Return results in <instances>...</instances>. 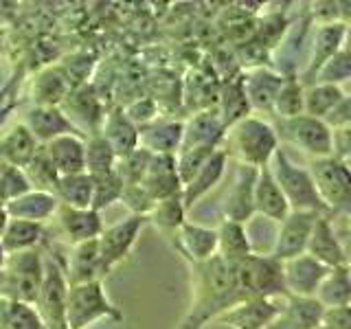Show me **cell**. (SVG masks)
I'll use <instances>...</instances> for the list:
<instances>
[{"mask_svg": "<svg viewBox=\"0 0 351 329\" xmlns=\"http://www.w3.org/2000/svg\"><path fill=\"white\" fill-rule=\"evenodd\" d=\"M191 266V305L184 314L178 329H202L211 321H217L226 310L237 305L241 292L237 288L235 263L213 257L204 263H189Z\"/></svg>", "mask_w": 351, "mask_h": 329, "instance_id": "cell-1", "label": "cell"}, {"mask_svg": "<svg viewBox=\"0 0 351 329\" xmlns=\"http://www.w3.org/2000/svg\"><path fill=\"white\" fill-rule=\"evenodd\" d=\"M279 143L277 130L270 121L248 114L226 130L222 149L228 154V158H235L237 164L261 169L272 162L274 154L281 147Z\"/></svg>", "mask_w": 351, "mask_h": 329, "instance_id": "cell-2", "label": "cell"}, {"mask_svg": "<svg viewBox=\"0 0 351 329\" xmlns=\"http://www.w3.org/2000/svg\"><path fill=\"white\" fill-rule=\"evenodd\" d=\"M235 274L241 299H288L283 281V261L274 259L270 252H252L246 259L237 261Z\"/></svg>", "mask_w": 351, "mask_h": 329, "instance_id": "cell-3", "label": "cell"}, {"mask_svg": "<svg viewBox=\"0 0 351 329\" xmlns=\"http://www.w3.org/2000/svg\"><path fill=\"white\" fill-rule=\"evenodd\" d=\"M270 171L274 175V180L279 182L285 200L290 204V211L329 215L323 200H321V195L316 191V184H314L310 169L303 167V164H296L283 147H279L277 154H274V158L270 162Z\"/></svg>", "mask_w": 351, "mask_h": 329, "instance_id": "cell-4", "label": "cell"}, {"mask_svg": "<svg viewBox=\"0 0 351 329\" xmlns=\"http://www.w3.org/2000/svg\"><path fill=\"white\" fill-rule=\"evenodd\" d=\"M44 279V257L42 252L27 250L7 255L0 268V299L36 303Z\"/></svg>", "mask_w": 351, "mask_h": 329, "instance_id": "cell-5", "label": "cell"}, {"mask_svg": "<svg viewBox=\"0 0 351 329\" xmlns=\"http://www.w3.org/2000/svg\"><path fill=\"white\" fill-rule=\"evenodd\" d=\"M310 169L316 191L327 208V213L347 215L351 219V167L349 162L336 156L314 158L307 164Z\"/></svg>", "mask_w": 351, "mask_h": 329, "instance_id": "cell-6", "label": "cell"}, {"mask_svg": "<svg viewBox=\"0 0 351 329\" xmlns=\"http://www.w3.org/2000/svg\"><path fill=\"white\" fill-rule=\"evenodd\" d=\"M101 318H114V321L123 318V314L110 303L104 290V281L69 285V294H66V327L88 329Z\"/></svg>", "mask_w": 351, "mask_h": 329, "instance_id": "cell-7", "label": "cell"}, {"mask_svg": "<svg viewBox=\"0 0 351 329\" xmlns=\"http://www.w3.org/2000/svg\"><path fill=\"white\" fill-rule=\"evenodd\" d=\"M279 141H285L294 149H301L312 160L334 154V130L323 119L299 114L294 119H274Z\"/></svg>", "mask_w": 351, "mask_h": 329, "instance_id": "cell-8", "label": "cell"}, {"mask_svg": "<svg viewBox=\"0 0 351 329\" xmlns=\"http://www.w3.org/2000/svg\"><path fill=\"white\" fill-rule=\"evenodd\" d=\"M66 294H69V281H66L62 261L58 257H47L42 288L33 303L47 329H69L66 327Z\"/></svg>", "mask_w": 351, "mask_h": 329, "instance_id": "cell-9", "label": "cell"}, {"mask_svg": "<svg viewBox=\"0 0 351 329\" xmlns=\"http://www.w3.org/2000/svg\"><path fill=\"white\" fill-rule=\"evenodd\" d=\"M145 222H147V217L130 213L128 217L121 219V222L101 230V235L97 237V246H99V255H101L106 277L112 272L114 266H119V263L130 255V250L136 244V237L141 235Z\"/></svg>", "mask_w": 351, "mask_h": 329, "instance_id": "cell-10", "label": "cell"}, {"mask_svg": "<svg viewBox=\"0 0 351 329\" xmlns=\"http://www.w3.org/2000/svg\"><path fill=\"white\" fill-rule=\"evenodd\" d=\"M316 219H318V213L292 211L279 224L277 233H274L270 255L279 261H288V259H294L299 255H305L307 241H310Z\"/></svg>", "mask_w": 351, "mask_h": 329, "instance_id": "cell-11", "label": "cell"}, {"mask_svg": "<svg viewBox=\"0 0 351 329\" xmlns=\"http://www.w3.org/2000/svg\"><path fill=\"white\" fill-rule=\"evenodd\" d=\"M347 27L334 22V25H316L310 42V58L305 62L303 73H299L303 86H310L316 82L318 73L323 71V66L345 49Z\"/></svg>", "mask_w": 351, "mask_h": 329, "instance_id": "cell-12", "label": "cell"}, {"mask_svg": "<svg viewBox=\"0 0 351 329\" xmlns=\"http://www.w3.org/2000/svg\"><path fill=\"white\" fill-rule=\"evenodd\" d=\"M329 270L332 268L323 266L321 261H316L314 257L307 255V252L294 259L283 261V281H285L288 296L314 299Z\"/></svg>", "mask_w": 351, "mask_h": 329, "instance_id": "cell-13", "label": "cell"}, {"mask_svg": "<svg viewBox=\"0 0 351 329\" xmlns=\"http://www.w3.org/2000/svg\"><path fill=\"white\" fill-rule=\"evenodd\" d=\"M257 171L246 167V164H237L235 180L230 184V189L224 197L222 215L224 219H233L239 224H248L255 217V182Z\"/></svg>", "mask_w": 351, "mask_h": 329, "instance_id": "cell-14", "label": "cell"}, {"mask_svg": "<svg viewBox=\"0 0 351 329\" xmlns=\"http://www.w3.org/2000/svg\"><path fill=\"white\" fill-rule=\"evenodd\" d=\"M53 219H55V226H58V233L62 235V239L69 241L71 246L97 239L104 230L101 213L93 211V208H73V206L60 204Z\"/></svg>", "mask_w": 351, "mask_h": 329, "instance_id": "cell-15", "label": "cell"}, {"mask_svg": "<svg viewBox=\"0 0 351 329\" xmlns=\"http://www.w3.org/2000/svg\"><path fill=\"white\" fill-rule=\"evenodd\" d=\"M22 123L33 134L40 145H47L53 138L64 136V134H80L77 127L64 114L60 106H36L27 108V112L22 114ZM84 136V134H80Z\"/></svg>", "mask_w": 351, "mask_h": 329, "instance_id": "cell-16", "label": "cell"}, {"mask_svg": "<svg viewBox=\"0 0 351 329\" xmlns=\"http://www.w3.org/2000/svg\"><path fill=\"white\" fill-rule=\"evenodd\" d=\"M141 186L147 191L154 202L182 193V182L178 169H176V156H171V154H152Z\"/></svg>", "mask_w": 351, "mask_h": 329, "instance_id": "cell-17", "label": "cell"}, {"mask_svg": "<svg viewBox=\"0 0 351 329\" xmlns=\"http://www.w3.org/2000/svg\"><path fill=\"white\" fill-rule=\"evenodd\" d=\"M173 244L189 263H204L217 257V230L186 219L173 233Z\"/></svg>", "mask_w": 351, "mask_h": 329, "instance_id": "cell-18", "label": "cell"}, {"mask_svg": "<svg viewBox=\"0 0 351 329\" xmlns=\"http://www.w3.org/2000/svg\"><path fill=\"white\" fill-rule=\"evenodd\" d=\"M283 301L274 299H244L217 318L219 325L230 329H266L279 314Z\"/></svg>", "mask_w": 351, "mask_h": 329, "instance_id": "cell-19", "label": "cell"}, {"mask_svg": "<svg viewBox=\"0 0 351 329\" xmlns=\"http://www.w3.org/2000/svg\"><path fill=\"white\" fill-rule=\"evenodd\" d=\"M332 219L334 217H329V215H318L305 252L310 257H314L316 261H321L327 268L349 266L343 241H340V235H338Z\"/></svg>", "mask_w": 351, "mask_h": 329, "instance_id": "cell-20", "label": "cell"}, {"mask_svg": "<svg viewBox=\"0 0 351 329\" xmlns=\"http://www.w3.org/2000/svg\"><path fill=\"white\" fill-rule=\"evenodd\" d=\"M62 266H64V274H66L69 285L88 283V281H104V277H106L97 239L71 246L69 257H66Z\"/></svg>", "mask_w": 351, "mask_h": 329, "instance_id": "cell-21", "label": "cell"}, {"mask_svg": "<svg viewBox=\"0 0 351 329\" xmlns=\"http://www.w3.org/2000/svg\"><path fill=\"white\" fill-rule=\"evenodd\" d=\"M323 316L325 310L316 299L288 296L266 329H318L323 325Z\"/></svg>", "mask_w": 351, "mask_h": 329, "instance_id": "cell-22", "label": "cell"}, {"mask_svg": "<svg viewBox=\"0 0 351 329\" xmlns=\"http://www.w3.org/2000/svg\"><path fill=\"white\" fill-rule=\"evenodd\" d=\"M290 204L285 200L279 182L274 180V175L268 167H261L257 171V182H255V215L268 219V222L281 224L288 217Z\"/></svg>", "mask_w": 351, "mask_h": 329, "instance_id": "cell-23", "label": "cell"}, {"mask_svg": "<svg viewBox=\"0 0 351 329\" xmlns=\"http://www.w3.org/2000/svg\"><path fill=\"white\" fill-rule=\"evenodd\" d=\"M99 134L110 143L117 158L138 149L141 145V130L132 123V119L125 114L123 108H112L110 112L104 114L101 125H99Z\"/></svg>", "mask_w": 351, "mask_h": 329, "instance_id": "cell-24", "label": "cell"}, {"mask_svg": "<svg viewBox=\"0 0 351 329\" xmlns=\"http://www.w3.org/2000/svg\"><path fill=\"white\" fill-rule=\"evenodd\" d=\"M241 77H244V90H246V99L250 103V110L272 114L274 99H277L279 88L283 84V75L279 71L257 66V69L248 71Z\"/></svg>", "mask_w": 351, "mask_h": 329, "instance_id": "cell-25", "label": "cell"}, {"mask_svg": "<svg viewBox=\"0 0 351 329\" xmlns=\"http://www.w3.org/2000/svg\"><path fill=\"white\" fill-rule=\"evenodd\" d=\"M226 162H228V154L222 147L215 149L213 156L202 164V169L182 186V202H184L186 213H189L206 193H211L219 184V180L224 178Z\"/></svg>", "mask_w": 351, "mask_h": 329, "instance_id": "cell-26", "label": "cell"}, {"mask_svg": "<svg viewBox=\"0 0 351 329\" xmlns=\"http://www.w3.org/2000/svg\"><path fill=\"white\" fill-rule=\"evenodd\" d=\"M44 151L58 175H75L86 173V151H84V136L80 134H64L53 138L44 145Z\"/></svg>", "mask_w": 351, "mask_h": 329, "instance_id": "cell-27", "label": "cell"}, {"mask_svg": "<svg viewBox=\"0 0 351 329\" xmlns=\"http://www.w3.org/2000/svg\"><path fill=\"white\" fill-rule=\"evenodd\" d=\"M224 134H226V125L222 123V119H219V114L215 112V110H202V112H195L184 123L180 149H184V147H200V145L222 147Z\"/></svg>", "mask_w": 351, "mask_h": 329, "instance_id": "cell-28", "label": "cell"}, {"mask_svg": "<svg viewBox=\"0 0 351 329\" xmlns=\"http://www.w3.org/2000/svg\"><path fill=\"white\" fill-rule=\"evenodd\" d=\"M58 206H60V202L53 193L31 189L25 195H20V197H16V200L7 202L5 213L11 219H27V222L47 224L49 219H53Z\"/></svg>", "mask_w": 351, "mask_h": 329, "instance_id": "cell-29", "label": "cell"}, {"mask_svg": "<svg viewBox=\"0 0 351 329\" xmlns=\"http://www.w3.org/2000/svg\"><path fill=\"white\" fill-rule=\"evenodd\" d=\"M182 121H152L141 127V145L149 154H171L176 156L182 145Z\"/></svg>", "mask_w": 351, "mask_h": 329, "instance_id": "cell-30", "label": "cell"}, {"mask_svg": "<svg viewBox=\"0 0 351 329\" xmlns=\"http://www.w3.org/2000/svg\"><path fill=\"white\" fill-rule=\"evenodd\" d=\"M38 149H40V143L33 138V134L22 121L14 123L3 136H0V160L14 164V167L25 169L29 160L36 156Z\"/></svg>", "mask_w": 351, "mask_h": 329, "instance_id": "cell-31", "label": "cell"}, {"mask_svg": "<svg viewBox=\"0 0 351 329\" xmlns=\"http://www.w3.org/2000/svg\"><path fill=\"white\" fill-rule=\"evenodd\" d=\"M44 235H47V224L7 217L3 230H0V244L7 255H16V252L36 250L42 244Z\"/></svg>", "mask_w": 351, "mask_h": 329, "instance_id": "cell-32", "label": "cell"}, {"mask_svg": "<svg viewBox=\"0 0 351 329\" xmlns=\"http://www.w3.org/2000/svg\"><path fill=\"white\" fill-rule=\"evenodd\" d=\"M217 230V257L237 263L252 255V244H250V233L246 224L233 222V219H222Z\"/></svg>", "mask_w": 351, "mask_h": 329, "instance_id": "cell-33", "label": "cell"}, {"mask_svg": "<svg viewBox=\"0 0 351 329\" xmlns=\"http://www.w3.org/2000/svg\"><path fill=\"white\" fill-rule=\"evenodd\" d=\"M314 299L321 303L323 310L351 305V266H338L329 270Z\"/></svg>", "mask_w": 351, "mask_h": 329, "instance_id": "cell-34", "label": "cell"}, {"mask_svg": "<svg viewBox=\"0 0 351 329\" xmlns=\"http://www.w3.org/2000/svg\"><path fill=\"white\" fill-rule=\"evenodd\" d=\"M217 114L222 119V123L226 125V130L250 114V103H248L246 90H244V77H235V80L224 84L222 93H219Z\"/></svg>", "mask_w": 351, "mask_h": 329, "instance_id": "cell-35", "label": "cell"}, {"mask_svg": "<svg viewBox=\"0 0 351 329\" xmlns=\"http://www.w3.org/2000/svg\"><path fill=\"white\" fill-rule=\"evenodd\" d=\"M53 195L60 204L73 208H90L93 204V175L90 173H75L62 175L58 180Z\"/></svg>", "mask_w": 351, "mask_h": 329, "instance_id": "cell-36", "label": "cell"}, {"mask_svg": "<svg viewBox=\"0 0 351 329\" xmlns=\"http://www.w3.org/2000/svg\"><path fill=\"white\" fill-rule=\"evenodd\" d=\"M69 95V80L60 69H44L33 80V101L36 106H62Z\"/></svg>", "mask_w": 351, "mask_h": 329, "instance_id": "cell-37", "label": "cell"}, {"mask_svg": "<svg viewBox=\"0 0 351 329\" xmlns=\"http://www.w3.org/2000/svg\"><path fill=\"white\" fill-rule=\"evenodd\" d=\"M305 106V86L301 82L299 73L283 75V84L279 88V95L274 99L272 117L274 119H294L303 114Z\"/></svg>", "mask_w": 351, "mask_h": 329, "instance_id": "cell-38", "label": "cell"}, {"mask_svg": "<svg viewBox=\"0 0 351 329\" xmlns=\"http://www.w3.org/2000/svg\"><path fill=\"white\" fill-rule=\"evenodd\" d=\"M345 97L343 86H334V84H323V82H314L310 86H305V106H303V114H310L314 119H327L329 112L340 103V99Z\"/></svg>", "mask_w": 351, "mask_h": 329, "instance_id": "cell-39", "label": "cell"}, {"mask_svg": "<svg viewBox=\"0 0 351 329\" xmlns=\"http://www.w3.org/2000/svg\"><path fill=\"white\" fill-rule=\"evenodd\" d=\"M0 329H47L36 305L0 299Z\"/></svg>", "mask_w": 351, "mask_h": 329, "instance_id": "cell-40", "label": "cell"}, {"mask_svg": "<svg viewBox=\"0 0 351 329\" xmlns=\"http://www.w3.org/2000/svg\"><path fill=\"white\" fill-rule=\"evenodd\" d=\"M84 151H86V173L101 175L117 169V154L99 132L97 134L84 136Z\"/></svg>", "mask_w": 351, "mask_h": 329, "instance_id": "cell-41", "label": "cell"}, {"mask_svg": "<svg viewBox=\"0 0 351 329\" xmlns=\"http://www.w3.org/2000/svg\"><path fill=\"white\" fill-rule=\"evenodd\" d=\"M186 208L182 202V193L171 195L167 200H160L154 204L152 213L147 215L149 222L156 226L158 230H165V233H176L184 222H186Z\"/></svg>", "mask_w": 351, "mask_h": 329, "instance_id": "cell-42", "label": "cell"}, {"mask_svg": "<svg viewBox=\"0 0 351 329\" xmlns=\"http://www.w3.org/2000/svg\"><path fill=\"white\" fill-rule=\"evenodd\" d=\"M22 171H25V175H27L31 189H36V191L53 193L55 186H58V180H60L58 171H55V167H53L49 156H47V151H44V145H40V149L36 151V156L29 160V164Z\"/></svg>", "mask_w": 351, "mask_h": 329, "instance_id": "cell-43", "label": "cell"}, {"mask_svg": "<svg viewBox=\"0 0 351 329\" xmlns=\"http://www.w3.org/2000/svg\"><path fill=\"white\" fill-rule=\"evenodd\" d=\"M123 189H125V184L117 171L93 175V204H90V208L97 213L106 211L108 206H112L117 200H121Z\"/></svg>", "mask_w": 351, "mask_h": 329, "instance_id": "cell-44", "label": "cell"}, {"mask_svg": "<svg viewBox=\"0 0 351 329\" xmlns=\"http://www.w3.org/2000/svg\"><path fill=\"white\" fill-rule=\"evenodd\" d=\"M27 191H31V184L27 180L25 171L5 160H0V204L5 206L7 202L25 195Z\"/></svg>", "mask_w": 351, "mask_h": 329, "instance_id": "cell-45", "label": "cell"}, {"mask_svg": "<svg viewBox=\"0 0 351 329\" xmlns=\"http://www.w3.org/2000/svg\"><path fill=\"white\" fill-rule=\"evenodd\" d=\"M149 158H152V154L147 149H134V151H130L125 154V156H121L117 158V173L121 175V180H123V184H141L143 180V175H145L147 171V164H149Z\"/></svg>", "mask_w": 351, "mask_h": 329, "instance_id": "cell-46", "label": "cell"}, {"mask_svg": "<svg viewBox=\"0 0 351 329\" xmlns=\"http://www.w3.org/2000/svg\"><path fill=\"white\" fill-rule=\"evenodd\" d=\"M349 80H351V53L347 49H343L338 55H334V58L323 66V71L316 77V82L334 84V86H340Z\"/></svg>", "mask_w": 351, "mask_h": 329, "instance_id": "cell-47", "label": "cell"}, {"mask_svg": "<svg viewBox=\"0 0 351 329\" xmlns=\"http://www.w3.org/2000/svg\"><path fill=\"white\" fill-rule=\"evenodd\" d=\"M121 202L130 208L132 215H143V217H147L154 204H156L141 184H128L123 189V195H121Z\"/></svg>", "mask_w": 351, "mask_h": 329, "instance_id": "cell-48", "label": "cell"}, {"mask_svg": "<svg viewBox=\"0 0 351 329\" xmlns=\"http://www.w3.org/2000/svg\"><path fill=\"white\" fill-rule=\"evenodd\" d=\"M325 123L332 130H340V127L351 125V95L345 93V97L340 99V103L325 119Z\"/></svg>", "mask_w": 351, "mask_h": 329, "instance_id": "cell-49", "label": "cell"}, {"mask_svg": "<svg viewBox=\"0 0 351 329\" xmlns=\"http://www.w3.org/2000/svg\"><path fill=\"white\" fill-rule=\"evenodd\" d=\"M323 325L329 329H351V305L336 307V310H325Z\"/></svg>", "mask_w": 351, "mask_h": 329, "instance_id": "cell-50", "label": "cell"}, {"mask_svg": "<svg viewBox=\"0 0 351 329\" xmlns=\"http://www.w3.org/2000/svg\"><path fill=\"white\" fill-rule=\"evenodd\" d=\"M332 156L349 160L351 158V125L334 130V154Z\"/></svg>", "mask_w": 351, "mask_h": 329, "instance_id": "cell-51", "label": "cell"}, {"mask_svg": "<svg viewBox=\"0 0 351 329\" xmlns=\"http://www.w3.org/2000/svg\"><path fill=\"white\" fill-rule=\"evenodd\" d=\"M336 3H338V22L349 29L351 27V0H336Z\"/></svg>", "mask_w": 351, "mask_h": 329, "instance_id": "cell-52", "label": "cell"}, {"mask_svg": "<svg viewBox=\"0 0 351 329\" xmlns=\"http://www.w3.org/2000/svg\"><path fill=\"white\" fill-rule=\"evenodd\" d=\"M340 241H343V248H345V255H347V263L351 266V228L347 230H340Z\"/></svg>", "mask_w": 351, "mask_h": 329, "instance_id": "cell-53", "label": "cell"}, {"mask_svg": "<svg viewBox=\"0 0 351 329\" xmlns=\"http://www.w3.org/2000/svg\"><path fill=\"white\" fill-rule=\"evenodd\" d=\"M345 49L351 53V27L347 29V38H345Z\"/></svg>", "mask_w": 351, "mask_h": 329, "instance_id": "cell-54", "label": "cell"}, {"mask_svg": "<svg viewBox=\"0 0 351 329\" xmlns=\"http://www.w3.org/2000/svg\"><path fill=\"white\" fill-rule=\"evenodd\" d=\"M5 259H7V252H5L3 244H0V268H3V263H5Z\"/></svg>", "mask_w": 351, "mask_h": 329, "instance_id": "cell-55", "label": "cell"}, {"mask_svg": "<svg viewBox=\"0 0 351 329\" xmlns=\"http://www.w3.org/2000/svg\"><path fill=\"white\" fill-rule=\"evenodd\" d=\"M318 329H329V327H325V325H321V327H318Z\"/></svg>", "mask_w": 351, "mask_h": 329, "instance_id": "cell-56", "label": "cell"}]
</instances>
